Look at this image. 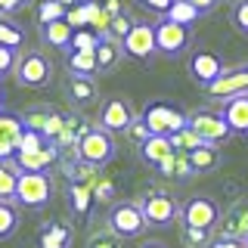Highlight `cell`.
I'll return each mask as SVG.
<instances>
[{
    "mask_svg": "<svg viewBox=\"0 0 248 248\" xmlns=\"http://www.w3.org/2000/svg\"><path fill=\"white\" fill-rule=\"evenodd\" d=\"M87 248H124V245H121V236H118V232H112V230L106 227V230L90 232Z\"/></svg>",
    "mask_w": 248,
    "mask_h": 248,
    "instance_id": "cell-34",
    "label": "cell"
},
{
    "mask_svg": "<svg viewBox=\"0 0 248 248\" xmlns=\"http://www.w3.org/2000/svg\"><path fill=\"white\" fill-rule=\"evenodd\" d=\"M99 41H103V34H96V31H90V28H78L68 50H96Z\"/></svg>",
    "mask_w": 248,
    "mask_h": 248,
    "instance_id": "cell-35",
    "label": "cell"
},
{
    "mask_svg": "<svg viewBox=\"0 0 248 248\" xmlns=\"http://www.w3.org/2000/svg\"><path fill=\"white\" fill-rule=\"evenodd\" d=\"M230 19H232V25H236V31L248 34V0H236V3H232Z\"/></svg>",
    "mask_w": 248,
    "mask_h": 248,
    "instance_id": "cell-37",
    "label": "cell"
},
{
    "mask_svg": "<svg viewBox=\"0 0 248 248\" xmlns=\"http://www.w3.org/2000/svg\"><path fill=\"white\" fill-rule=\"evenodd\" d=\"M22 170L16 161H0V202H16Z\"/></svg>",
    "mask_w": 248,
    "mask_h": 248,
    "instance_id": "cell-27",
    "label": "cell"
},
{
    "mask_svg": "<svg viewBox=\"0 0 248 248\" xmlns=\"http://www.w3.org/2000/svg\"><path fill=\"white\" fill-rule=\"evenodd\" d=\"M137 25V19L130 16L127 10L118 13V16H112V25H108V34L106 37H112V41H124V37L130 34V28Z\"/></svg>",
    "mask_w": 248,
    "mask_h": 248,
    "instance_id": "cell-30",
    "label": "cell"
},
{
    "mask_svg": "<svg viewBox=\"0 0 248 248\" xmlns=\"http://www.w3.org/2000/svg\"><path fill=\"white\" fill-rule=\"evenodd\" d=\"M205 248H248V245H245V239H232V236H217V232H214V236L208 239V245H205Z\"/></svg>",
    "mask_w": 248,
    "mask_h": 248,
    "instance_id": "cell-38",
    "label": "cell"
},
{
    "mask_svg": "<svg viewBox=\"0 0 248 248\" xmlns=\"http://www.w3.org/2000/svg\"><path fill=\"white\" fill-rule=\"evenodd\" d=\"M155 174H161L165 180H192L196 177V170H192V161H189V155L186 152H177L174 158H168L161 168H155Z\"/></svg>",
    "mask_w": 248,
    "mask_h": 248,
    "instance_id": "cell-26",
    "label": "cell"
},
{
    "mask_svg": "<svg viewBox=\"0 0 248 248\" xmlns=\"http://www.w3.org/2000/svg\"><path fill=\"white\" fill-rule=\"evenodd\" d=\"M68 99H72L75 108H87L99 99V90L96 84H93V78H78L72 75V81H68Z\"/></svg>",
    "mask_w": 248,
    "mask_h": 248,
    "instance_id": "cell-22",
    "label": "cell"
},
{
    "mask_svg": "<svg viewBox=\"0 0 248 248\" xmlns=\"http://www.w3.org/2000/svg\"><path fill=\"white\" fill-rule=\"evenodd\" d=\"M72 245V230L62 220H50L44 223L37 232V248H68Z\"/></svg>",
    "mask_w": 248,
    "mask_h": 248,
    "instance_id": "cell-21",
    "label": "cell"
},
{
    "mask_svg": "<svg viewBox=\"0 0 248 248\" xmlns=\"http://www.w3.org/2000/svg\"><path fill=\"white\" fill-rule=\"evenodd\" d=\"M245 245H248V239H245Z\"/></svg>",
    "mask_w": 248,
    "mask_h": 248,
    "instance_id": "cell-47",
    "label": "cell"
},
{
    "mask_svg": "<svg viewBox=\"0 0 248 248\" xmlns=\"http://www.w3.org/2000/svg\"><path fill=\"white\" fill-rule=\"evenodd\" d=\"M192 6H196V10L202 13V16H208V13H214L217 6H220V0H189Z\"/></svg>",
    "mask_w": 248,
    "mask_h": 248,
    "instance_id": "cell-42",
    "label": "cell"
},
{
    "mask_svg": "<svg viewBox=\"0 0 248 248\" xmlns=\"http://www.w3.org/2000/svg\"><path fill=\"white\" fill-rule=\"evenodd\" d=\"M155 41H158V53L165 56H183L192 44V31L189 25H180L170 16H158L155 22Z\"/></svg>",
    "mask_w": 248,
    "mask_h": 248,
    "instance_id": "cell-7",
    "label": "cell"
},
{
    "mask_svg": "<svg viewBox=\"0 0 248 248\" xmlns=\"http://www.w3.org/2000/svg\"><path fill=\"white\" fill-rule=\"evenodd\" d=\"M140 208H143V214H146V223H149V230L174 227V223L180 220V211H183V205H180L174 196H170V192H165V189L146 192V196L140 199Z\"/></svg>",
    "mask_w": 248,
    "mask_h": 248,
    "instance_id": "cell-3",
    "label": "cell"
},
{
    "mask_svg": "<svg viewBox=\"0 0 248 248\" xmlns=\"http://www.w3.org/2000/svg\"><path fill=\"white\" fill-rule=\"evenodd\" d=\"M186 72L189 78L199 84V87H211V84L227 72V65H223V59L217 56L211 50H196L189 53V59H186Z\"/></svg>",
    "mask_w": 248,
    "mask_h": 248,
    "instance_id": "cell-11",
    "label": "cell"
},
{
    "mask_svg": "<svg viewBox=\"0 0 248 248\" xmlns=\"http://www.w3.org/2000/svg\"><path fill=\"white\" fill-rule=\"evenodd\" d=\"M62 149L56 143H46L44 149H34V152H16V165L19 170H50V165H56L59 161Z\"/></svg>",
    "mask_w": 248,
    "mask_h": 248,
    "instance_id": "cell-17",
    "label": "cell"
},
{
    "mask_svg": "<svg viewBox=\"0 0 248 248\" xmlns=\"http://www.w3.org/2000/svg\"><path fill=\"white\" fill-rule=\"evenodd\" d=\"M140 118V115L134 112V106L127 103V99H121V96H108L103 106H99V127H106V130H112V134H127L130 130V124H134Z\"/></svg>",
    "mask_w": 248,
    "mask_h": 248,
    "instance_id": "cell-10",
    "label": "cell"
},
{
    "mask_svg": "<svg viewBox=\"0 0 248 248\" xmlns=\"http://www.w3.org/2000/svg\"><path fill=\"white\" fill-rule=\"evenodd\" d=\"M124 56V46L121 41H112V37H103L96 46V65H99V75H108L118 68V62Z\"/></svg>",
    "mask_w": 248,
    "mask_h": 248,
    "instance_id": "cell-25",
    "label": "cell"
},
{
    "mask_svg": "<svg viewBox=\"0 0 248 248\" xmlns=\"http://www.w3.org/2000/svg\"><path fill=\"white\" fill-rule=\"evenodd\" d=\"M50 199H53V180H50V174H46V170H22L19 192H16V205L37 211V208L50 205Z\"/></svg>",
    "mask_w": 248,
    "mask_h": 248,
    "instance_id": "cell-5",
    "label": "cell"
},
{
    "mask_svg": "<svg viewBox=\"0 0 248 248\" xmlns=\"http://www.w3.org/2000/svg\"><path fill=\"white\" fill-rule=\"evenodd\" d=\"M220 217H223V211H220V205H217L211 196H192V199H186L183 202V211H180L183 227H196V230H208V232L217 230Z\"/></svg>",
    "mask_w": 248,
    "mask_h": 248,
    "instance_id": "cell-6",
    "label": "cell"
},
{
    "mask_svg": "<svg viewBox=\"0 0 248 248\" xmlns=\"http://www.w3.org/2000/svg\"><path fill=\"white\" fill-rule=\"evenodd\" d=\"M65 199H68V208H72V214L78 217V220H87L90 205L96 202L93 183H75V180H68V192H65Z\"/></svg>",
    "mask_w": 248,
    "mask_h": 248,
    "instance_id": "cell-19",
    "label": "cell"
},
{
    "mask_svg": "<svg viewBox=\"0 0 248 248\" xmlns=\"http://www.w3.org/2000/svg\"><path fill=\"white\" fill-rule=\"evenodd\" d=\"M217 236H232V239H248V199H239L223 211L217 223Z\"/></svg>",
    "mask_w": 248,
    "mask_h": 248,
    "instance_id": "cell-14",
    "label": "cell"
},
{
    "mask_svg": "<svg viewBox=\"0 0 248 248\" xmlns=\"http://www.w3.org/2000/svg\"><path fill=\"white\" fill-rule=\"evenodd\" d=\"M16 65H19V50L0 44V78H6L10 72H16Z\"/></svg>",
    "mask_w": 248,
    "mask_h": 248,
    "instance_id": "cell-36",
    "label": "cell"
},
{
    "mask_svg": "<svg viewBox=\"0 0 248 248\" xmlns=\"http://www.w3.org/2000/svg\"><path fill=\"white\" fill-rule=\"evenodd\" d=\"M220 115L227 118L232 134L248 137V93H242V96H232V99H223Z\"/></svg>",
    "mask_w": 248,
    "mask_h": 248,
    "instance_id": "cell-18",
    "label": "cell"
},
{
    "mask_svg": "<svg viewBox=\"0 0 248 248\" xmlns=\"http://www.w3.org/2000/svg\"><path fill=\"white\" fill-rule=\"evenodd\" d=\"M22 130V115H10V112H0V161H13L16 158V143H19Z\"/></svg>",
    "mask_w": 248,
    "mask_h": 248,
    "instance_id": "cell-16",
    "label": "cell"
},
{
    "mask_svg": "<svg viewBox=\"0 0 248 248\" xmlns=\"http://www.w3.org/2000/svg\"><path fill=\"white\" fill-rule=\"evenodd\" d=\"M75 25L68 19H56V22H46V25H41V41L56 46V50H68L75 41Z\"/></svg>",
    "mask_w": 248,
    "mask_h": 248,
    "instance_id": "cell-20",
    "label": "cell"
},
{
    "mask_svg": "<svg viewBox=\"0 0 248 248\" xmlns=\"http://www.w3.org/2000/svg\"><path fill=\"white\" fill-rule=\"evenodd\" d=\"M189 161H192V170H196V177H202V174H214V170L220 168V146L202 143L196 152H189Z\"/></svg>",
    "mask_w": 248,
    "mask_h": 248,
    "instance_id": "cell-24",
    "label": "cell"
},
{
    "mask_svg": "<svg viewBox=\"0 0 248 248\" xmlns=\"http://www.w3.org/2000/svg\"><path fill=\"white\" fill-rule=\"evenodd\" d=\"M22 41H25L22 28H19V25H13L10 19H3V16H0V44H3V46H13V50H19Z\"/></svg>",
    "mask_w": 248,
    "mask_h": 248,
    "instance_id": "cell-33",
    "label": "cell"
},
{
    "mask_svg": "<svg viewBox=\"0 0 248 248\" xmlns=\"http://www.w3.org/2000/svg\"><path fill=\"white\" fill-rule=\"evenodd\" d=\"M25 3H28V0H0V10H3V16L6 13H19Z\"/></svg>",
    "mask_w": 248,
    "mask_h": 248,
    "instance_id": "cell-43",
    "label": "cell"
},
{
    "mask_svg": "<svg viewBox=\"0 0 248 248\" xmlns=\"http://www.w3.org/2000/svg\"><path fill=\"white\" fill-rule=\"evenodd\" d=\"M78 158L81 161H87V165L93 168H106L108 161L115 158V134L112 130H106V127H99V124H93V127L84 134L81 140H78Z\"/></svg>",
    "mask_w": 248,
    "mask_h": 248,
    "instance_id": "cell-2",
    "label": "cell"
},
{
    "mask_svg": "<svg viewBox=\"0 0 248 248\" xmlns=\"http://www.w3.org/2000/svg\"><path fill=\"white\" fill-rule=\"evenodd\" d=\"M140 248H168V245H161V242H143Z\"/></svg>",
    "mask_w": 248,
    "mask_h": 248,
    "instance_id": "cell-45",
    "label": "cell"
},
{
    "mask_svg": "<svg viewBox=\"0 0 248 248\" xmlns=\"http://www.w3.org/2000/svg\"><path fill=\"white\" fill-rule=\"evenodd\" d=\"M137 155H140V161H143L146 168H161L168 158H174L177 149H174V140L170 137H158V134H152L146 143H140L137 146Z\"/></svg>",
    "mask_w": 248,
    "mask_h": 248,
    "instance_id": "cell-15",
    "label": "cell"
},
{
    "mask_svg": "<svg viewBox=\"0 0 248 248\" xmlns=\"http://www.w3.org/2000/svg\"><path fill=\"white\" fill-rule=\"evenodd\" d=\"M143 10H149V13H155V16H168L170 13V6L177 3V0H137Z\"/></svg>",
    "mask_w": 248,
    "mask_h": 248,
    "instance_id": "cell-39",
    "label": "cell"
},
{
    "mask_svg": "<svg viewBox=\"0 0 248 248\" xmlns=\"http://www.w3.org/2000/svg\"><path fill=\"white\" fill-rule=\"evenodd\" d=\"M106 227L112 232H118L121 239H137L149 230V223H146L140 202H112V208L106 214Z\"/></svg>",
    "mask_w": 248,
    "mask_h": 248,
    "instance_id": "cell-4",
    "label": "cell"
},
{
    "mask_svg": "<svg viewBox=\"0 0 248 248\" xmlns=\"http://www.w3.org/2000/svg\"><path fill=\"white\" fill-rule=\"evenodd\" d=\"M16 230H19V208H16V202H0V242L13 239Z\"/></svg>",
    "mask_w": 248,
    "mask_h": 248,
    "instance_id": "cell-28",
    "label": "cell"
},
{
    "mask_svg": "<svg viewBox=\"0 0 248 248\" xmlns=\"http://www.w3.org/2000/svg\"><path fill=\"white\" fill-rule=\"evenodd\" d=\"M127 137H130V140H134V143L140 146V143H146V140H149V137H152V130H149V127H146V121H143V118H137L134 124H130V130H127Z\"/></svg>",
    "mask_w": 248,
    "mask_h": 248,
    "instance_id": "cell-40",
    "label": "cell"
},
{
    "mask_svg": "<svg viewBox=\"0 0 248 248\" xmlns=\"http://www.w3.org/2000/svg\"><path fill=\"white\" fill-rule=\"evenodd\" d=\"M205 90L211 93L214 99H232V96H242V93H248V62L227 68V72L217 78L211 87H205Z\"/></svg>",
    "mask_w": 248,
    "mask_h": 248,
    "instance_id": "cell-13",
    "label": "cell"
},
{
    "mask_svg": "<svg viewBox=\"0 0 248 248\" xmlns=\"http://www.w3.org/2000/svg\"><path fill=\"white\" fill-rule=\"evenodd\" d=\"M62 3L68 6V10H72V6H81V3H90V0H62Z\"/></svg>",
    "mask_w": 248,
    "mask_h": 248,
    "instance_id": "cell-44",
    "label": "cell"
},
{
    "mask_svg": "<svg viewBox=\"0 0 248 248\" xmlns=\"http://www.w3.org/2000/svg\"><path fill=\"white\" fill-rule=\"evenodd\" d=\"M112 189H115V183L108 180V177H103V174H99V177H96V183H93L96 202H108V199H112Z\"/></svg>",
    "mask_w": 248,
    "mask_h": 248,
    "instance_id": "cell-41",
    "label": "cell"
},
{
    "mask_svg": "<svg viewBox=\"0 0 248 248\" xmlns=\"http://www.w3.org/2000/svg\"><path fill=\"white\" fill-rule=\"evenodd\" d=\"M65 16H68V6L62 3V0H41V3H37V25L65 19Z\"/></svg>",
    "mask_w": 248,
    "mask_h": 248,
    "instance_id": "cell-29",
    "label": "cell"
},
{
    "mask_svg": "<svg viewBox=\"0 0 248 248\" xmlns=\"http://www.w3.org/2000/svg\"><path fill=\"white\" fill-rule=\"evenodd\" d=\"M168 16H170L174 22H180V25H192V22H199V19H202V13L189 3V0H177V3L170 6V13H168Z\"/></svg>",
    "mask_w": 248,
    "mask_h": 248,
    "instance_id": "cell-32",
    "label": "cell"
},
{
    "mask_svg": "<svg viewBox=\"0 0 248 248\" xmlns=\"http://www.w3.org/2000/svg\"><path fill=\"white\" fill-rule=\"evenodd\" d=\"M65 65H68V72L78 75V78H93V75H99L96 50H65Z\"/></svg>",
    "mask_w": 248,
    "mask_h": 248,
    "instance_id": "cell-23",
    "label": "cell"
},
{
    "mask_svg": "<svg viewBox=\"0 0 248 248\" xmlns=\"http://www.w3.org/2000/svg\"><path fill=\"white\" fill-rule=\"evenodd\" d=\"M0 81H3V78H0ZM0 108H3V84H0Z\"/></svg>",
    "mask_w": 248,
    "mask_h": 248,
    "instance_id": "cell-46",
    "label": "cell"
},
{
    "mask_svg": "<svg viewBox=\"0 0 248 248\" xmlns=\"http://www.w3.org/2000/svg\"><path fill=\"white\" fill-rule=\"evenodd\" d=\"M13 75L19 87H46L53 81V65L41 50H28L19 56V65H16Z\"/></svg>",
    "mask_w": 248,
    "mask_h": 248,
    "instance_id": "cell-8",
    "label": "cell"
},
{
    "mask_svg": "<svg viewBox=\"0 0 248 248\" xmlns=\"http://www.w3.org/2000/svg\"><path fill=\"white\" fill-rule=\"evenodd\" d=\"M189 127L196 130L205 143H214V146H223L232 137L227 118H223L220 112H211V108H196V112H189Z\"/></svg>",
    "mask_w": 248,
    "mask_h": 248,
    "instance_id": "cell-9",
    "label": "cell"
},
{
    "mask_svg": "<svg viewBox=\"0 0 248 248\" xmlns=\"http://www.w3.org/2000/svg\"><path fill=\"white\" fill-rule=\"evenodd\" d=\"M170 140H174V149H177V152H186V155H189V152H196L199 146L205 143V140H202V137H199L192 127H183V130H177V134L170 137Z\"/></svg>",
    "mask_w": 248,
    "mask_h": 248,
    "instance_id": "cell-31",
    "label": "cell"
},
{
    "mask_svg": "<svg viewBox=\"0 0 248 248\" xmlns=\"http://www.w3.org/2000/svg\"><path fill=\"white\" fill-rule=\"evenodd\" d=\"M140 118H143L146 127L158 137H174L177 130L189 127V112L180 108L177 103H170V99H152V103H146L143 112H140Z\"/></svg>",
    "mask_w": 248,
    "mask_h": 248,
    "instance_id": "cell-1",
    "label": "cell"
},
{
    "mask_svg": "<svg viewBox=\"0 0 248 248\" xmlns=\"http://www.w3.org/2000/svg\"><path fill=\"white\" fill-rule=\"evenodd\" d=\"M124 46V56L137 59V62H149L155 53H158V41H155V25L149 22H137L130 28V34L121 41Z\"/></svg>",
    "mask_w": 248,
    "mask_h": 248,
    "instance_id": "cell-12",
    "label": "cell"
}]
</instances>
